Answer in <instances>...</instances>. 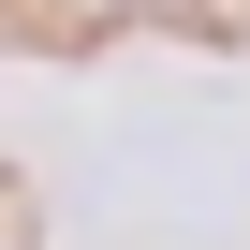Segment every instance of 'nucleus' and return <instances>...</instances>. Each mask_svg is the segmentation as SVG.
<instances>
[]
</instances>
